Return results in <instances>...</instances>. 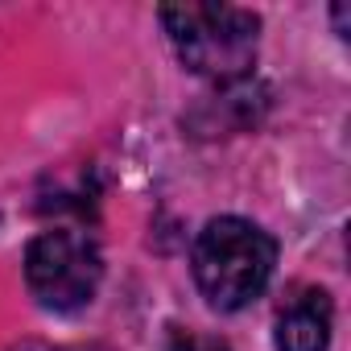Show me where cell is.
<instances>
[{"mask_svg": "<svg viewBox=\"0 0 351 351\" xmlns=\"http://www.w3.org/2000/svg\"><path fill=\"white\" fill-rule=\"evenodd\" d=\"M169 351H228V343L215 335H199V330H173Z\"/></svg>", "mask_w": 351, "mask_h": 351, "instance_id": "5b68a950", "label": "cell"}, {"mask_svg": "<svg viewBox=\"0 0 351 351\" xmlns=\"http://www.w3.org/2000/svg\"><path fill=\"white\" fill-rule=\"evenodd\" d=\"M161 25L182 66L215 83H236L256 62L261 17L240 5H173L161 9Z\"/></svg>", "mask_w": 351, "mask_h": 351, "instance_id": "7a4b0ae2", "label": "cell"}, {"mask_svg": "<svg viewBox=\"0 0 351 351\" xmlns=\"http://www.w3.org/2000/svg\"><path fill=\"white\" fill-rule=\"evenodd\" d=\"M191 265H195V281H199L203 298L215 310L236 314L248 302H256L265 293V285L273 281L277 240L265 228H256L252 219L219 215L199 232Z\"/></svg>", "mask_w": 351, "mask_h": 351, "instance_id": "6da1fadb", "label": "cell"}, {"mask_svg": "<svg viewBox=\"0 0 351 351\" xmlns=\"http://www.w3.org/2000/svg\"><path fill=\"white\" fill-rule=\"evenodd\" d=\"M330 298L322 289H306L302 298H293L273 326V343L277 351H326L330 347Z\"/></svg>", "mask_w": 351, "mask_h": 351, "instance_id": "277c9868", "label": "cell"}, {"mask_svg": "<svg viewBox=\"0 0 351 351\" xmlns=\"http://www.w3.org/2000/svg\"><path fill=\"white\" fill-rule=\"evenodd\" d=\"M25 281L46 310H83L104 281V252L79 228L42 232L25 252Z\"/></svg>", "mask_w": 351, "mask_h": 351, "instance_id": "3957f363", "label": "cell"}]
</instances>
